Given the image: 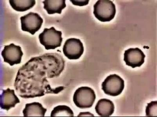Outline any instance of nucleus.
Returning <instances> with one entry per match:
<instances>
[{
	"label": "nucleus",
	"instance_id": "f257e3e1",
	"mask_svg": "<svg viewBox=\"0 0 157 117\" xmlns=\"http://www.w3.org/2000/svg\"><path fill=\"white\" fill-rule=\"evenodd\" d=\"M64 67V60L57 53L32 58L18 70L14 85L17 93L24 98L59 93L64 87L52 88L47 78L59 76Z\"/></svg>",
	"mask_w": 157,
	"mask_h": 117
},
{
	"label": "nucleus",
	"instance_id": "f03ea898",
	"mask_svg": "<svg viewBox=\"0 0 157 117\" xmlns=\"http://www.w3.org/2000/svg\"><path fill=\"white\" fill-rule=\"evenodd\" d=\"M116 12L115 5L109 0H99L94 5V16L102 22L112 20L115 17Z\"/></svg>",
	"mask_w": 157,
	"mask_h": 117
},
{
	"label": "nucleus",
	"instance_id": "7ed1b4c3",
	"mask_svg": "<svg viewBox=\"0 0 157 117\" xmlns=\"http://www.w3.org/2000/svg\"><path fill=\"white\" fill-rule=\"evenodd\" d=\"M96 98L94 90L88 87H81L75 92L73 101L78 108L85 109L91 108Z\"/></svg>",
	"mask_w": 157,
	"mask_h": 117
},
{
	"label": "nucleus",
	"instance_id": "20e7f679",
	"mask_svg": "<svg viewBox=\"0 0 157 117\" xmlns=\"http://www.w3.org/2000/svg\"><path fill=\"white\" fill-rule=\"evenodd\" d=\"M62 35L61 31L56 30L52 27L49 29L45 28L39 38L41 44L44 46L46 50H49L61 46L63 40Z\"/></svg>",
	"mask_w": 157,
	"mask_h": 117
},
{
	"label": "nucleus",
	"instance_id": "39448f33",
	"mask_svg": "<svg viewBox=\"0 0 157 117\" xmlns=\"http://www.w3.org/2000/svg\"><path fill=\"white\" fill-rule=\"evenodd\" d=\"M125 87L124 80L117 74H112L105 79L101 84L105 93L112 97H117L122 93Z\"/></svg>",
	"mask_w": 157,
	"mask_h": 117
},
{
	"label": "nucleus",
	"instance_id": "423d86ee",
	"mask_svg": "<svg viewBox=\"0 0 157 117\" xmlns=\"http://www.w3.org/2000/svg\"><path fill=\"white\" fill-rule=\"evenodd\" d=\"M21 29L33 35L41 27L43 19L37 13L32 12L21 16L20 18Z\"/></svg>",
	"mask_w": 157,
	"mask_h": 117
},
{
	"label": "nucleus",
	"instance_id": "0eeeda50",
	"mask_svg": "<svg viewBox=\"0 0 157 117\" xmlns=\"http://www.w3.org/2000/svg\"><path fill=\"white\" fill-rule=\"evenodd\" d=\"M63 52L65 56L69 60H78L83 54L84 47L80 39L71 38L65 42Z\"/></svg>",
	"mask_w": 157,
	"mask_h": 117
},
{
	"label": "nucleus",
	"instance_id": "6e6552de",
	"mask_svg": "<svg viewBox=\"0 0 157 117\" xmlns=\"http://www.w3.org/2000/svg\"><path fill=\"white\" fill-rule=\"evenodd\" d=\"M4 61L11 66L20 64L23 53L20 46L13 43L5 46L1 53Z\"/></svg>",
	"mask_w": 157,
	"mask_h": 117
},
{
	"label": "nucleus",
	"instance_id": "1a4fd4ad",
	"mask_svg": "<svg viewBox=\"0 0 157 117\" xmlns=\"http://www.w3.org/2000/svg\"><path fill=\"white\" fill-rule=\"evenodd\" d=\"M145 57L144 52L138 48H136L125 50L124 60L127 65L134 68L140 67L145 62Z\"/></svg>",
	"mask_w": 157,
	"mask_h": 117
},
{
	"label": "nucleus",
	"instance_id": "9d476101",
	"mask_svg": "<svg viewBox=\"0 0 157 117\" xmlns=\"http://www.w3.org/2000/svg\"><path fill=\"white\" fill-rule=\"evenodd\" d=\"M0 98L1 108L7 111L12 108H15L17 104L20 103L19 98L15 94L14 90L10 89L9 88L2 90Z\"/></svg>",
	"mask_w": 157,
	"mask_h": 117
},
{
	"label": "nucleus",
	"instance_id": "9b49d317",
	"mask_svg": "<svg viewBox=\"0 0 157 117\" xmlns=\"http://www.w3.org/2000/svg\"><path fill=\"white\" fill-rule=\"evenodd\" d=\"M97 113L101 117H109L114 111V105L113 101L107 99H101L98 101L95 108Z\"/></svg>",
	"mask_w": 157,
	"mask_h": 117
},
{
	"label": "nucleus",
	"instance_id": "f8f14e48",
	"mask_svg": "<svg viewBox=\"0 0 157 117\" xmlns=\"http://www.w3.org/2000/svg\"><path fill=\"white\" fill-rule=\"evenodd\" d=\"M47 111L46 108H44L41 104L34 102L27 104L22 112L25 117H44Z\"/></svg>",
	"mask_w": 157,
	"mask_h": 117
},
{
	"label": "nucleus",
	"instance_id": "ddd939ff",
	"mask_svg": "<svg viewBox=\"0 0 157 117\" xmlns=\"http://www.w3.org/2000/svg\"><path fill=\"white\" fill-rule=\"evenodd\" d=\"M42 2L44 8L49 15L61 14L62 10L66 7L65 0H45Z\"/></svg>",
	"mask_w": 157,
	"mask_h": 117
},
{
	"label": "nucleus",
	"instance_id": "4468645a",
	"mask_svg": "<svg viewBox=\"0 0 157 117\" xmlns=\"http://www.w3.org/2000/svg\"><path fill=\"white\" fill-rule=\"evenodd\" d=\"M9 2L13 9L19 12H25L28 10L36 4L35 0H10Z\"/></svg>",
	"mask_w": 157,
	"mask_h": 117
},
{
	"label": "nucleus",
	"instance_id": "2eb2a0df",
	"mask_svg": "<svg viewBox=\"0 0 157 117\" xmlns=\"http://www.w3.org/2000/svg\"><path fill=\"white\" fill-rule=\"evenodd\" d=\"M74 116L71 108L66 105H59L55 107L51 112V117Z\"/></svg>",
	"mask_w": 157,
	"mask_h": 117
},
{
	"label": "nucleus",
	"instance_id": "dca6fc26",
	"mask_svg": "<svg viewBox=\"0 0 157 117\" xmlns=\"http://www.w3.org/2000/svg\"><path fill=\"white\" fill-rule=\"evenodd\" d=\"M157 101H152L148 104L146 108V116H157Z\"/></svg>",
	"mask_w": 157,
	"mask_h": 117
},
{
	"label": "nucleus",
	"instance_id": "f3484780",
	"mask_svg": "<svg viewBox=\"0 0 157 117\" xmlns=\"http://www.w3.org/2000/svg\"><path fill=\"white\" fill-rule=\"evenodd\" d=\"M72 4L78 6H83L87 5L89 3V1H70Z\"/></svg>",
	"mask_w": 157,
	"mask_h": 117
}]
</instances>
